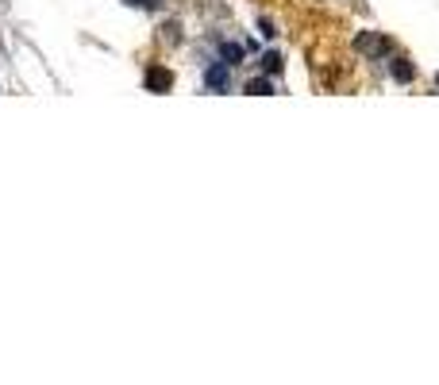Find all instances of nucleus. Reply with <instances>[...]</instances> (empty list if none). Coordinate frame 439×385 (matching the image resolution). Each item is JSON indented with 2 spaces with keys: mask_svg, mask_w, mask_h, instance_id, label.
Returning a JSON list of instances; mask_svg holds the SVG:
<instances>
[{
  "mask_svg": "<svg viewBox=\"0 0 439 385\" xmlns=\"http://www.w3.org/2000/svg\"><path fill=\"white\" fill-rule=\"evenodd\" d=\"M436 85H439V74H436Z\"/></svg>",
  "mask_w": 439,
  "mask_h": 385,
  "instance_id": "11",
  "label": "nucleus"
},
{
  "mask_svg": "<svg viewBox=\"0 0 439 385\" xmlns=\"http://www.w3.org/2000/svg\"><path fill=\"white\" fill-rule=\"evenodd\" d=\"M131 8H146V12H155V8H162V0H127Z\"/></svg>",
  "mask_w": 439,
  "mask_h": 385,
  "instance_id": "8",
  "label": "nucleus"
},
{
  "mask_svg": "<svg viewBox=\"0 0 439 385\" xmlns=\"http://www.w3.org/2000/svg\"><path fill=\"white\" fill-rule=\"evenodd\" d=\"M278 69H282V54H262V74H278Z\"/></svg>",
  "mask_w": 439,
  "mask_h": 385,
  "instance_id": "7",
  "label": "nucleus"
},
{
  "mask_svg": "<svg viewBox=\"0 0 439 385\" xmlns=\"http://www.w3.org/2000/svg\"><path fill=\"white\" fill-rule=\"evenodd\" d=\"M390 74H393V77H397L401 85H409L412 77H416V69H412V66H409V58H393V62H390Z\"/></svg>",
  "mask_w": 439,
  "mask_h": 385,
  "instance_id": "4",
  "label": "nucleus"
},
{
  "mask_svg": "<svg viewBox=\"0 0 439 385\" xmlns=\"http://www.w3.org/2000/svg\"><path fill=\"white\" fill-rule=\"evenodd\" d=\"M247 93L251 96H266V93H273V85H270V77H254V81H247Z\"/></svg>",
  "mask_w": 439,
  "mask_h": 385,
  "instance_id": "6",
  "label": "nucleus"
},
{
  "mask_svg": "<svg viewBox=\"0 0 439 385\" xmlns=\"http://www.w3.org/2000/svg\"><path fill=\"white\" fill-rule=\"evenodd\" d=\"M143 81H146V89H150V93H166V89L174 85V74H170V69H162V66H150Z\"/></svg>",
  "mask_w": 439,
  "mask_h": 385,
  "instance_id": "2",
  "label": "nucleus"
},
{
  "mask_svg": "<svg viewBox=\"0 0 439 385\" xmlns=\"http://www.w3.org/2000/svg\"><path fill=\"white\" fill-rule=\"evenodd\" d=\"M359 47L366 50V54H390V38H381V35H359Z\"/></svg>",
  "mask_w": 439,
  "mask_h": 385,
  "instance_id": "3",
  "label": "nucleus"
},
{
  "mask_svg": "<svg viewBox=\"0 0 439 385\" xmlns=\"http://www.w3.org/2000/svg\"><path fill=\"white\" fill-rule=\"evenodd\" d=\"M220 58L235 69L239 62H243V47H239V43H220Z\"/></svg>",
  "mask_w": 439,
  "mask_h": 385,
  "instance_id": "5",
  "label": "nucleus"
},
{
  "mask_svg": "<svg viewBox=\"0 0 439 385\" xmlns=\"http://www.w3.org/2000/svg\"><path fill=\"white\" fill-rule=\"evenodd\" d=\"M205 85L212 89V93H227V89H232V66H227L224 58L205 66Z\"/></svg>",
  "mask_w": 439,
  "mask_h": 385,
  "instance_id": "1",
  "label": "nucleus"
},
{
  "mask_svg": "<svg viewBox=\"0 0 439 385\" xmlns=\"http://www.w3.org/2000/svg\"><path fill=\"white\" fill-rule=\"evenodd\" d=\"M162 31H166V38H174V43H177V38H181V23H177V19H174V23H166V28H162Z\"/></svg>",
  "mask_w": 439,
  "mask_h": 385,
  "instance_id": "10",
  "label": "nucleus"
},
{
  "mask_svg": "<svg viewBox=\"0 0 439 385\" xmlns=\"http://www.w3.org/2000/svg\"><path fill=\"white\" fill-rule=\"evenodd\" d=\"M258 35H262V38H273V35H278V31H273V23H270V19H258Z\"/></svg>",
  "mask_w": 439,
  "mask_h": 385,
  "instance_id": "9",
  "label": "nucleus"
}]
</instances>
